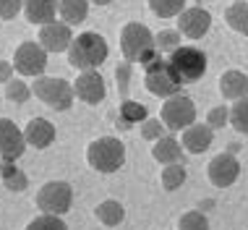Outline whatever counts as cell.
<instances>
[{"label":"cell","instance_id":"cell-14","mask_svg":"<svg viewBox=\"0 0 248 230\" xmlns=\"http://www.w3.org/2000/svg\"><path fill=\"white\" fill-rule=\"evenodd\" d=\"M71 42H73L71 24L50 21V24L39 26V45H42L47 52H63V50H68V47H71Z\"/></svg>","mask_w":248,"mask_h":230},{"label":"cell","instance_id":"cell-6","mask_svg":"<svg viewBox=\"0 0 248 230\" xmlns=\"http://www.w3.org/2000/svg\"><path fill=\"white\" fill-rule=\"evenodd\" d=\"M159 120L165 123V128L170 131H186L191 123H196V105L188 94H172V97L165 99L162 113H159Z\"/></svg>","mask_w":248,"mask_h":230},{"label":"cell","instance_id":"cell-12","mask_svg":"<svg viewBox=\"0 0 248 230\" xmlns=\"http://www.w3.org/2000/svg\"><path fill=\"white\" fill-rule=\"evenodd\" d=\"M73 92L76 97L86 105H99L107 94V86H105V79L99 76V71H81L78 79L73 81Z\"/></svg>","mask_w":248,"mask_h":230},{"label":"cell","instance_id":"cell-22","mask_svg":"<svg viewBox=\"0 0 248 230\" xmlns=\"http://www.w3.org/2000/svg\"><path fill=\"white\" fill-rule=\"evenodd\" d=\"M94 214H97V220L102 222V225H107V228H115V225H120V222L125 220V209L115 199L102 201V204L94 209Z\"/></svg>","mask_w":248,"mask_h":230},{"label":"cell","instance_id":"cell-24","mask_svg":"<svg viewBox=\"0 0 248 230\" xmlns=\"http://www.w3.org/2000/svg\"><path fill=\"white\" fill-rule=\"evenodd\" d=\"M183 5H186V0H149L152 13H154V16H159V18L180 16V13H183Z\"/></svg>","mask_w":248,"mask_h":230},{"label":"cell","instance_id":"cell-7","mask_svg":"<svg viewBox=\"0 0 248 230\" xmlns=\"http://www.w3.org/2000/svg\"><path fill=\"white\" fill-rule=\"evenodd\" d=\"M170 66L175 68L183 84H193V81H199L206 73V55L199 47L180 45L178 50L170 52Z\"/></svg>","mask_w":248,"mask_h":230},{"label":"cell","instance_id":"cell-36","mask_svg":"<svg viewBox=\"0 0 248 230\" xmlns=\"http://www.w3.org/2000/svg\"><path fill=\"white\" fill-rule=\"evenodd\" d=\"M89 3H94V5H110L112 0H89Z\"/></svg>","mask_w":248,"mask_h":230},{"label":"cell","instance_id":"cell-32","mask_svg":"<svg viewBox=\"0 0 248 230\" xmlns=\"http://www.w3.org/2000/svg\"><path fill=\"white\" fill-rule=\"evenodd\" d=\"M162 131H165V123H162V120H157V118H149V120H144V123H141V136L146 141H157L159 136H162Z\"/></svg>","mask_w":248,"mask_h":230},{"label":"cell","instance_id":"cell-35","mask_svg":"<svg viewBox=\"0 0 248 230\" xmlns=\"http://www.w3.org/2000/svg\"><path fill=\"white\" fill-rule=\"evenodd\" d=\"M11 79H13V63L0 60V84H8Z\"/></svg>","mask_w":248,"mask_h":230},{"label":"cell","instance_id":"cell-10","mask_svg":"<svg viewBox=\"0 0 248 230\" xmlns=\"http://www.w3.org/2000/svg\"><path fill=\"white\" fill-rule=\"evenodd\" d=\"M206 175H209L212 186L227 188V186H232V183L238 181V175H240V162L235 160V154H232V152H222V154H217V157L209 162Z\"/></svg>","mask_w":248,"mask_h":230},{"label":"cell","instance_id":"cell-2","mask_svg":"<svg viewBox=\"0 0 248 230\" xmlns=\"http://www.w3.org/2000/svg\"><path fill=\"white\" fill-rule=\"evenodd\" d=\"M86 162L97 173H115L125 165V147L115 136H99L86 147Z\"/></svg>","mask_w":248,"mask_h":230},{"label":"cell","instance_id":"cell-31","mask_svg":"<svg viewBox=\"0 0 248 230\" xmlns=\"http://www.w3.org/2000/svg\"><path fill=\"white\" fill-rule=\"evenodd\" d=\"M206 123H209L212 128H225L227 123H230V110H227L225 105L219 107H212L209 115H206Z\"/></svg>","mask_w":248,"mask_h":230},{"label":"cell","instance_id":"cell-21","mask_svg":"<svg viewBox=\"0 0 248 230\" xmlns=\"http://www.w3.org/2000/svg\"><path fill=\"white\" fill-rule=\"evenodd\" d=\"M225 21L232 32L248 37V0H235V3L225 11Z\"/></svg>","mask_w":248,"mask_h":230},{"label":"cell","instance_id":"cell-3","mask_svg":"<svg viewBox=\"0 0 248 230\" xmlns=\"http://www.w3.org/2000/svg\"><path fill=\"white\" fill-rule=\"evenodd\" d=\"M120 52L128 63H146L149 58L157 55L154 47V34L144 24L131 21L120 29Z\"/></svg>","mask_w":248,"mask_h":230},{"label":"cell","instance_id":"cell-8","mask_svg":"<svg viewBox=\"0 0 248 230\" xmlns=\"http://www.w3.org/2000/svg\"><path fill=\"white\" fill-rule=\"evenodd\" d=\"M73 204V188L65 181H50L37 191V207L42 209V214H58L63 217Z\"/></svg>","mask_w":248,"mask_h":230},{"label":"cell","instance_id":"cell-9","mask_svg":"<svg viewBox=\"0 0 248 230\" xmlns=\"http://www.w3.org/2000/svg\"><path fill=\"white\" fill-rule=\"evenodd\" d=\"M13 68L21 76H45L47 68V50L39 42H21L13 52Z\"/></svg>","mask_w":248,"mask_h":230},{"label":"cell","instance_id":"cell-15","mask_svg":"<svg viewBox=\"0 0 248 230\" xmlns=\"http://www.w3.org/2000/svg\"><path fill=\"white\" fill-rule=\"evenodd\" d=\"M55 126L50 123L47 118H31L29 123L24 128V139L29 147H34V149H47V147L55 141Z\"/></svg>","mask_w":248,"mask_h":230},{"label":"cell","instance_id":"cell-19","mask_svg":"<svg viewBox=\"0 0 248 230\" xmlns=\"http://www.w3.org/2000/svg\"><path fill=\"white\" fill-rule=\"evenodd\" d=\"M152 157L159 162V165H175V162L183 160V144L175 136H159L152 147Z\"/></svg>","mask_w":248,"mask_h":230},{"label":"cell","instance_id":"cell-17","mask_svg":"<svg viewBox=\"0 0 248 230\" xmlns=\"http://www.w3.org/2000/svg\"><path fill=\"white\" fill-rule=\"evenodd\" d=\"M55 13H58V0H24V16L34 26L55 21Z\"/></svg>","mask_w":248,"mask_h":230},{"label":"cell","instance_id":"cell-30","mask_svg":"<svg viewBox=\"0 0 248 230\" xmlns=\"http://www.w3.org/2000/svg\"><path fill=\"white\" fill-rule=\"evenodd\" d=\"M3 183H5V188H11V191H24L26 183H29V178H26V173H21L18 167H11V170L3 175Z\"/></svg>","mask_w":248,"mask_h":230},{"label":"cell","instance_id":"cell-1","mask_svg":"<svg viewBox=\"0 0 248 230\" xmlns=\"http://www.w3.org/2000/svg\"><path fill=\"white\" fill-rule=\"evenodd\" d=\"M68 63L73 66L76 71H97L99 66L107 60V39L97 32H84V34L73 37V42L68 50Z\"/></svg>","mask_w":248,"mask_h":230},{"label":"cell","instance_id":"cell-34","mask_svg":"<svg viewBox=\"0 0 248 230\" xmlns=\"http://www.w3.org/2000/svg\"><path fill=\"white\" fill-rule=\"evenodd\" d=\"M115 76H118V89H120V94H125V89H128V66H118V68H115Z\"/></svg>","mask_w":248,"mask_h":230},{"label":"cell","instance_id":"cell-5","mask_svg":"<svg viewBox=\"0 0 248 230\" xmlns=\"http://www.w3.org/2000/svg\"><path fill=\"white\" fill-rule=\"evenodd\" d=\"M31 94H34L39 102H45L47 107L60 110V113L68 110L73 105V97H76L71 81L58 79V76H37L34 84H31Z\"/></svg>","mask_w":248,"mask_h":230},{"label":"cell","instance_id":"cell-33","mask_svg":"<svg viewBox=\"0 0 248 230\" xmlns=\"http://www.w3.org/2000/svg\"><path fill=\"white\" fill-rule=\"evenodd\" d=\"M18 11H24V0H0V18L3 21L16 18Z\"/></svg>","mask_w":248,"mask_h":230},{"label":"cell","instance_id":"cell-13","mask_svg":"<svg viewBox=\"0 0 248 230\" xmlns=\"http://www.w3.org/2000/svg\"><path fill=\"white\" fill-rule=\"evenodd\" d=\"M26 147L29 144H26L21 128L8 118H0V157L3 160H18Z\"/></svg>","mask_w":248,"mask_h":230},{"label":"cell","instance_id":"cell-4","mask_svg":"<svg viewBox=\"0 0 248 230\" xmlns=\"http://www.w3.org/2000/svg\"><path fill=\"white\" fill-rule=\"evenodd\" d=\"M144 84L154 97H165L167 99V97H172V94L180 92L183 81H180L175 68L170 66V60H162L159 52H157L154 58H149L144 63Z\"/></svg>","mask_w":248,"mask_h":230},{"label":"cell","instance_id":"cell-20","mask_svg":"<svg viewBox=\"0 0 248 230\" xmlns=\"http://www.w3.org/2000/svg\"><path fill=\"white\" fill-rule=\"evenodd\" d=\"M58 11L65 24L76 26V24L86 21V16H89V0H60Z\"/></svg>","mask_w":248,"mask_h":230},{"label":"cell","instance_id":"cell-26","mask_svg":"<svg viewBox=\"0 0 248 230\" xmlns=\"http://www.w3.org/2000/svg\"><path fill=\"white\" fill-rule=\"evenodd\" d=\"M154 47L157 52H172L180 47V32L178 29H162L154 34Z\"/></svg>","mask_w":248,"mask_h":230},{"label":"cell","instance_id":"cell-25","mask_svg":"<svg viewBox=\"0 0 248 230\" xmlns=\"http://www.w3.org/2000/svg\"><path fill=\"white\" fill-rule=\"evenodd\" d=\"M230 126L235 128L238 133H248V97L238 99V102L230 107Z\"/></svg>","mask_w":248,"mask_h":230},{"label":"cell","instance_id":"cell-11","mask_svg":"<svg viewBox=\"0 0 248 230\" xmlns=\"http://www.w3.org/2000/svg\"><path fill=\"white\" fill-rule=\"evenodd\" d=\"M209 29H212V16H209V11H204L201 5L183 8V13L178 16V32L188 39H201Z\"/></svg>","mask_w":248,"mask_h":230},{"label":"cell","instance_id":"cell-16","mask_svg":"<svg viewBox=\"0 0 248 230\" xmlns=\"http://www.w3.org/2000/svg\"><path fill=\"white\" fill-rule=\"evenodd\" d=\"M212 141H214V128L209 123H191L188 128L183 131V149L186 152H191V154H201V152H206L212 147Z\"/></svg>","mask_w":248,"mask_h":230},{"label":"cell","instance_id":"cell-18","mask_svg":"<svg viewBox=\"0 0 248 230\" xmlns=\"http://www.w3.org/2000/svg\"><path fill=\"white\" fill-rule=\"evenodd\" d=\"M219 92L225 99H232V102L248 97V76L243 71H225L219 76Z\"/></svg>","mask_w":248,"mask_h":230},{"label":"cell","instance_id":"cell-23","mask_svg":"<svg viewBox=\"0 0 248 230\" xmlns=\"http://www.w3.org/2000/svg\"><path fill=\"white\" fill-rule=\"evenodd\" d=\"M188 173H186V165L183 162H175V165H165L162 167V188L165 191H175L186 183Z\"/></svg>","mask_w":248,"mask_h":230},{"label":"cell","instance_id":"cell-27","mask_svg":"<svg viewBox=\"0 0 248 230\" xmlns=\"http://www.w3.org/2000/svg\"><path fill=\"white\" fill-rule=\"evenodd\" d=\"M29 97H31V86L24 84L21 79H11L8 84H5V99H11V102H16V105H24Z\"/></svg>","mask_w":248,"mask_h":230},{"label":"cell","instance_id":"cell-29","mask_svg":"<svg viewBox=\"0 0 248 230\" xmlns=\"http://www.w3.org/2000/svg\"><path fill=\"white\" fill-rule=\"evenodd\" d=\"M26 230H68V225L58 214H39L26 225Z\"/></svg>","mask_w":248,"mask_h":230},{"label":"cell","instance_id":"cell-28","mask_svg":"<svg viewBox=\"0 0 248 230\" xmlns=\"http://www.w3.org/2000/svg\"><path fill=\"white\" fill-rule=\"evenodd\" d=\"M178 230H209V220H206L204 212H186L183 217L178 220Z\"/></svg>","mask_w":248,"mask_h":230}]
</instances>
